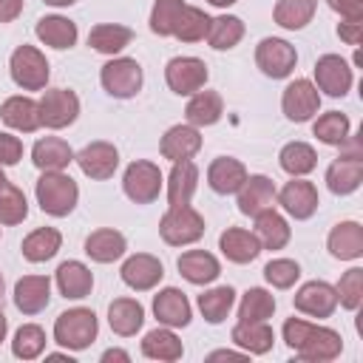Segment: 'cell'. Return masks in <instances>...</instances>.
I'll return each mask as SVG.
<instances>
[{
    "label": "cell",
    "mask_w": 363,
    "mask_h": 363,
    "mask_svg": "<svg viewBox=\"0 0 363 363\" xmlns=\"http://www.w3.org/2000/svg\"><path fill=\"white\" fill-rule=\"evenodd\" d=\"M284 340L295 352V357L306 363H329L340 354L343 340L329 326H315L303 318H286L284 323Z\"/></svg>",
    "instance_id": "1"
},
{
    "label": "cell",
    "mask_w": 363,
    "mask_h": 363,
    "mask_svg": "<svg viewBox=\"0 0 363 363\" xmlns=\"http://www.w3.org/2000/svg\"><path fill=\"white\" fill-rule=\"evenodd\" d=\"M34 193H37L40 210L48 213V216H57V218L68 216L77 207V199H79L77 182L62 170H43V176L37 179Z\"/></svg>",
    "instance_id": "2"
},
{
    "label": "cell",
    "mask_w": 363,
    "mask_h": 363,
    "mask_svg": "<svg viewBox=\"0 0 363 363\" xmlns=\"http://www.w3.org/2000/svg\"><path fill=\"white\" fill-rule=\"evenodd\" d=\"M96 332H99V323H96V315L85 306H77V309H68L57 318L54 323V340L71 352H82L88 349L94 340H96Z\"/></svg>",
    "instance_id": "3"
},
{
    "label": "cell",
    "mask_w": 363,
    "mask_h": 363,
    "mask_svg": "<svg viewBox=\"0 0 363 363\" xmlns=\"http://www.w3.org/2000/svg\"><path fill=\"white\" fill-rule=\"evenodd\" d=\"M159 233L164 238V244L170 247H184V244H193L204 235V218L199 210H193L190 204H179V207H170L162 221H159Z\"/></svg>",
    "instance_id": "4"
},
{
    "label": "cell",
    "mask_w": 363,
    "mask_h": 363,
    "mask_svg": "<svg viewBox=\"0 0 363 363\" xmlns=\"http://www.w3.org/2000/svg\"><path fill=\"white\" fill-rule=\"evenodd\" d=\"M162 182H164V179H162L159 164L145 162V159L130 162L128 170H125V176H122L125 196H128L130 201H136V204H150V201H156L159 193H162Z\"/></svg>",
    "instance_id": "5"
},
{
    "label": "cell",
    "mask_w": 363,
    "mask_h": 363,
    "mask_svg": "<svg viewBox=\"0 0 363 363\" xmlns=\"http://www.w3.org/2000/svg\"><path fill=\"white\" fill-rule=\"evenodd\" d=\"M11 79L23 88V91H43L48 82V62L43 57L40 48L34 45H20L11 54Z\"/></svg>",
    "instance_id": "6"
},
{
    "label": "cell",
    "mask_w": 363,
    "mask_h": 363,
    "mask_svg": "<svg viewBox=\"0 0 363 363\" xmlns=\"http://www.w3.org/2000/svg\"><path fill=\"white\" fill-rule=\"evenodd\" d=\"M102 88L116 99H130L142 88V65L130 57H116L102 65Z\"/></svg>",
    "instance_id": "7"
},
{
    "label": "cell",
    "mask_w": 363,
    "mask_h": 363,
    "mask_svg": "<svg viewBox=\"0 0 363 363\" xmlns=\"http://www.w3.org/2000/svg\"><path fill=\"white\" fill-rule=\"evenodd\" d=\"M40 122L51 130L68 128L79 116V96L68 88H51L40 96Z\"/></svg>",
    "instance_id": "8"
},
{
    "label": "cell",
    "mask_w": 363,
    "mask_h": 363,
    "mask_svg": "<svg viewBox=\"0 0 363 363\" xmlns=\"http://www.w3.org/2000/svg\"><path fill=\"white\" fill-rule=\"evenodd\" d=\"M255 62L267 77L284 79L292 74V68L298 62V51L292 43H286L281 37H264L255 48Z\"/></svg>",
    "instance_id": "9"
},
{
    "label": "cell",
    "mask_w": 363,
    "mask_h": 363,
    "mask_svg": "<svg viewBox=\"0 0 363 363\" xmlns=\"http://www.w3.org/2000/svg\"><path fill=\"white\" fill-rule=\"evenodd\" d=\"M167 88L179 96H193L207 82V65L199 57H173L164 68Z\"/></svg>",
    "instance_id": "10"
},
{
    "label": "cell",
    "mask_w": 363,
    "mask_h": 363,
    "mask_svg": "<svg viewBox=\"0 0 363 363\" xmlns=\"http://www.w3.org/2000/svg\"><path fill=\"white\" fill-rule=\"evenodd\" d=\"M275 199H278V204H281L292 218H298V221L315 216V210H318V204H320L318 187H315L312 182L301 179V176H292V182H286L281 190H275Z\"/></svg>",
    "instance_id": "11"
},
{
    "label": "cell",
    "mask_w": 363,
    "mask_h": 363,
    "mask_svg": "<svg viewBox=\"0 0 363 363\" xmlns=\"http://www.w3.org/2000/svg\"><path fill=\"white\" fill-rule=\"evenodd\" d=\"M281 108L292 122H309L320 108V94L309 79H295L284 88Z\"/></svg>",
    "instance_id": "12"
},
{
    "label": "cell",
    "mask_w": 363,
    "mask_h": 363,
    "mask_svg": "<svg viewBox=\"0 0 363 363\" xmlns=\"http://www.w3.org/2000/svg\"><path fill=\"white\" fill-rule=\"evenodd\" d=\"M292 303H295L298 312H303L309 318H329L337 309V292L326 281H306L295 292Z\"/></svg>",
    "instance_id": "13"
},
{
    "label": "cell",
    "mask_w": 363,
    "mask_h": 363,
    "mask_svg": "<svg viewBox=\"0 0 363 363\" xmlns=\"http://www.w3.org/2000/svg\"><path fill=\"white\" fill-rule=\"evenodd\" d=\"M74 162L79 164V170L88 176V179H96V182H105L116 173V164H119V153L111 142H91L85 145Z\"/></svg>",
    "instance_id": "14"
},
{
    "label": "cell",
    "mask_w": 363,
    "mask_h": 363,
    "mask_svg": "<svg viewBox=\"0 0 363 363\" xmlns=\"http://www.w3.org/2000/svg\"><path fill=\"white\" fill-rule=\"evenodd\" d=\"M315 88L329 96H343L352 88V68L337 54H323L315 62Z\"/></svg>",
    "instance_id": "15"
},
{
    "label": "cell",
    "mask_w": 363,
    "mask_h": 363,
    "mask_svg": "<svg viewBox=\"0 0 363 363\" xmlns=\"http://www.w3.org/2000/svg\"><path fill=\"white\" fill-rule=\"evenodd\" d=\"M363 182V153H340L326 170V187L335 196H349Z\"/></svg>",
    "instance_id": "16"
},
{
    "label": "cell",
    "mask_w": 363,
    "mask_h": 363,
    "mask_svg": "<svg viewBox=\"0 0 363 363\" xmlns=\"http://www.w3.org/2000/svg\"><path fill=\"white\" fill-rule=\"evenodd\" d=\"M119 275H122V281H125L130 289L147 292V289H153V286L164 278V267H162V261H159L156 255L136 252V255H130V258L122 264Z\"/></svg>",
    "instance_id": "17"
},
{
    "label": "cell",
    "mask_w": 363,
    "mask_h": 363,
    "mask_svg": "<svg viewBox=\"0 0 363 363\" xmlns=\"http://www.w3.org/2000/svg\"><path fill=\"white\" fill-rule=\"evenodd\" d=\"M153 315L159 323L170 326V329H179V326H187L190 323V301L182 289L176 286H164L159 295H153Z\"/></svg>",
    "instance_id": "18"
},
{
    "label": "cell",
    "mask_w": 363,
    "mask_h": 363,
    "mask_svg": "<svg viewBox=\"0 0 363 363\" xmlns=\"http://www.w3.org/2000/svg\"><path fill=\"white\" fill-rule=\"evenodd\" d=\"M51 301V281L45 275H23L14 284V306L23 315H37Z\"/></svg>",
    "instance_id": "19"
},
{
    "label": "cell",
    "mask_w": 363,
    "mask_h": 363,
    "mask_svg": "<svg viewBox=\"0 0 363 363\" xmlns=\"http://www.w3.org/2000/svg\"><path fill=\"white\" fill-rule=\"evenodd\" d=\"M255 238H258V244H261V250H284L286 244H289V224H286V218L278 213V210H272V207H264V210H258L255 216Z\"/></svg>",
    "instance_id": "20"
},
{
    "label": "cell",
    "mask_w": 363,
    "mask_h": 363,
    "mask_svg": "<svg viewBox=\"0 0 363 363\" xmlns=\"http://www.w3.org/2000/svg\"><path fill=\"white\" fill-rule=\"evenodd\" d=\"M182 278H187L190 284L196 286H204V284H213L218 275H221V264L213 252H204V250H187L179 255L176 261Z\"/></svg>",
    "instance_id": "21"
},
{
    "label": "cell",
    "mask_w": 363,
    "mask_h": 363,
    "mask_svg": "<svg viewBox=\"0 0 363 363\" xmlns=\"http://www.w3.org/2000/svg\"><path fill=\"white\" fill-rule=\"evenodd\" d=\"M162 156L170 162H184L193 159L201 150V133L193 125H173L164 136H162Z\"/></svg>",
    "instance_id": "22"
},
{
    "label": "cell",
    "mask_w": 363,
    "mask_h": 363,
    "mask_svg": "<svg viewBox=\"0 0 363 363\" xmlns=\"http://www.w3.org/2000/svg\"><path fill=\"white\" fill-rule=\"evenodd\" d=\"M233 343L247 354H267L275 343V332L267 320H238L233 326Z\"/></svg>",
    "instance_id": "23"
},
{
    "label": "cell",
    "mask_w": 363,
    "mask_h": 363,
    "mask_svg": "<svg viewBox=\"0 0 363 363\" xmlns=\"http://www.w3.org/2000/svg\"><path fill=\"white\" fill-rule=\"evenodd\" d=\"M244 179H247V167L238 159H233V156H218L207 167V184L216 193H221V196L238 193V187L244 184Z\"/></svg>",
    "instance_id": "24"
},
{
    "label": "cell",
    "mask_w": 363,
    "mask_h": 363,
    "mask_svg": "<svg viewBox=\"0 0 363 363\" xmlns=\"http://www.w3.org/2000/svg\"><path fill=\"white\" fill-rule=\"evenodd\" d=\"M272 201H275V184L269 176H261V173L247 176L244 184L238 187V210L244 216H255L258 210L272 207Z\"/></svg>",
    "instance_id": "25"
},
{
    "label": "cell",
    "mask_w": 363,
    "mask_h": 363,
    "mask_svg": "<svg viewBox=\"0 0 363 363\" xmlns=\"http://www.w3.org/2000/svg\"><path fill=\"white\" fill-rule=\"evenodd\" d=\"M0 116L11 130H20V133H34L43 125L40 105L31 96H9L0 108Z\"/></svg>",
    "instance_id": "26"
},
{
    "label": "cell",
    "mask_w": 363,
    "mask_h": 363,
    "mask_svg": "<svg viewBox=\"0 0 363 363\" xmlns=\"http://www.w3.org/2000/svg\"><path fill=\"white\" fill-rule=\"evenodd\" d=\"M326 247L340 261H357L363 255V227L357 221H340V224H335L332 233H329Z\"/></svg>",
    "instance_id": "27"
},
{
    "label": "cell",
    "mask_w": 363,
    "mask_h": 363,
    "mask_svg": "<svg viewBox=\"0 0 363 363\" xmlns=\"http://www.w3.org/2000/svg\"><path fill=\"white\" fill-rule=\"evenodd\" d=\"M128 250V241L119 230H111V227H102V230H94L88 238H85V252L91 261L96 264H111V261H119Z\"/></svg>",
    "instance_id": "28"
},
{
    "label": "cell",
    "mask_w": 363,
    "mask_h": 363,
    "mask_svg": "<svg viewBox=\"0 0 363 363\" xmlns=\"http://www.w3.org/2000/svg\"><path fill=\"white\" fill-rule=\"evenodd\" d=\"M218 250L227 255V261L233 264H250L258 258L261 252V244L255 238V233L250 230H241V227H227L218 238Z\"/></svg>",
    "instance_id": "29"
},
{
    "label": "cell",
    "mask_w": 363,
    "mask_h": 363,
    "mask_svg": "<svg viewBox=\"0 0 363 363\" xmlns=\"http://www.w3.org/2000/svg\"><path fill=\"white\" fill-rule=\"evenodd\" d=\"M54 278H57L60 295L74 298V301L91 295V289H94V275H91V269L82 261H62L57 267V275Z\"/></svg>",
    "instance_id": "30"
},
{
    "label": "cell",
    "mask_w": 363,
    "mask_h": 363,
    "mask_svg": "<svg viewBox=\"0 0 363 363\" xmlns=\"http://www.w3.org/2000/svg\"><path fill=\"white\" fill-rule=\"evenodd\" d=\"M108 323H111V329H113L116 335L130 337V335H136V332L142 329V323H145V306H142L136 298H116V301H111V306H108Z\"/></svg>",
    "instance_id": "31"
},
{
    "label": "cell",
    "mask_w": 363,
    "mask_h": 363,
    "mask_svg": "<svg viewBox=\"0 0 363 363\" xmlns=\"http://www.w3.org/2000/svg\"><path fill=\"white\" fill-rule=\"evenodd\" d=\"M221 113H224V99L216 91H196L184 108L187 125L193 128H210L221 119Z\"/></svg>",
    "instance_id": "32"
},
{
    "label": "cell",
    "mask_w": 363,
    "mask_h": 363,
    "mask_svg": "<svg viewBox=\"0 0 363 363\" xmlns=\"http://www.w3.org/2000/svg\"><path fill=\"white\" fill-rule=\"evenodd\" d=\"M196 187H199V167L190 159L173 162V170L167 176V201H170V207L190 204Z\"/></svg>",
    "instance_id": "33"
},
{
    "label": "cell",
    "mask_w": 363,
    "mask_h": 363,
    "mask_svg": "<svg viewBox=\"0 0 363 363\" xmlns=\"http://www.w3.org/2000/svg\"><path fill=\"white\" fill-rule=\"evenodd\" d=\"M31 162L40 170H65L74 162V150L60 136H45L31 147Z\"/></svg>",
    "instance_id": "34"
},
{
    "label": "cell",
    "mask_w": 363,
    "mask_h": 363,
    "mask_svg": "<svg viewBox=\"0 0 363 363\" xmlns=\"http://www.w3.org/2000/svg\"><path fill=\"white\" fill-rule=\"evenodd\" d=\"M37 37L45 43V45H51V48H71L74 43H77V37H79V31H77V23L74 20H68V17H60V14H51V17H43V20H37Z\"/></svg>",
    "instance_id": "35"
},
{
    "label": "cell",
    "mask_w": 363,
    "mask_h": 363,
    "mask_svg": "<svg viewBox=\"0 0 363 363\" xmlns=\"http://www.w3.org/2000/svg\"><path fill=\"white\" fill-rule=\"evenodd\" d=\"M130 40H133V31L128 26H119V23H99L88 34V45L99 54H108V57L119 54L125 45H130Z\"/></svg>",
    "instance_id": "36"
},
{
    "label": "cell",
    "mask_w": 363,
    "mask_h": 363,
    "mask_svg": "<svg viewBox=\"0 0 363 363\" xmlns=\"http://www.w3.org/2000/svg\"><path fill=\"white\" fill-rule=\"evenodd\" d=\"M60 244H62L60 230H54V227H37L34 233H28V235L23 238V247H20V250H23V255H26V261L43 264V261H48V258L57 255Z\"/></svg>",
    "instance_id": "37"
},
{
    "label": "cell",
    "mask_w": 363,
    "mask_h": 363,
    "mask_svg": "<svg viewBox=\"0 0 363 363\" xmlns=\"http://www.w3.org/2000/svg\"><path fill=\"white\" fill-rule=\"evenodd\" d=\"M142 354L150 357V360H162V363H173L184 354V346L182 340L173 335V329H153L145 335L142 340Z\"/></svg>",
    "instance_id": "38"
},
{
    "label": "cell",
    "mask_w": 363,
    "mask_h": 363,
    "mask_svg": "<svg viewBox=\"0 0 363 363\" xmlns=\"http://www.w3.org/2000/svg\"><path fill=\"white\" fill-rule=\"evenodd\" d=\"M244 37V23L241 17L235 14H221V17H213L210 20V28H207V43L216 48V51H230L241 43Z\"/></svg>",
    "instance_id": "39"
},
{
    "label": "cell",
    "mask_w": 363,
    "mask_h": 363,
    "mask_svg": "<svg viewBox=\"0 0 363 363\" xmlns=\"http://www.w3.org/2000/svg\"><path fill=\"white\" fill-rule=\"evenodd\" d=\"M315 9H318V0H278L272 17L281 28L298 31L315 17Z\"/></svg>",
    "instance_id": "40"
},
{
    "label": "cell",
    "mask_w": 363,
    "mask_h": 363,
    "mask_svg": "<svg viewBox=\"0 0 363 363\" xmlns=\"http://www.w3.org/2000/svg\"><path fill=\"white\" fill-rule=\"evenodd\" d=\"M278 162H281V167H284L289 176H306V173L315 170L318 153H315V147L306 145V142H289V145L281 147Z\"/></svg>",
    "instance_id": "41"
},
{
    "label": "cell",
    "mask_w": 363,
    "mask_h": 363,
    "mask_svg": "<svg viewBox=\"0 0 363 363\" xmlns=\"http://www.w3.org/2000/svg\"><path fill=\"white\" fill-rule=\"evenodd\" d=\"M207 28H210V17H207L201 9L184 3V9H182L179 17H176L173 37L182 40V43H199V40L207 37Z\"/></svg>",
    "instance_id": "42"
},
{
    "label": "cell",
    "mask_w": 363,
    "mask_h": 363,
    "mask_svg": "<svg viewBox=\"0 0 363 363\" xmlns=\"http://www.w3.org/2000/svg\"><path fill=\"white\" fill-rule=\"evenodd\" d=\"M233 303H235V289L233 286H213V289L199 295V309H201L207 323H221L230 315Z\"/></svg>",
    "instance_id": "43"
},
{
    "label": "cell",
    "mask_w": 363,
    "mask_h": 363,
    "mask_svg": "<svg viewBox=\"0 0 363 363\" xmlns=\"http://www.w3.org/2000/svg\"><path fill=\"white\" fill-rule=\"evenodd\" d=\"M349 130H352V122H349V116L340 113V111H329V113L318 116V122L312 125V133H315L323 145H335V147H340V145L346 142Z\"/></svg>",
    "instance_id": "44"
},
{
    "label": "cell",
    "mask_w": 363,
    "mask_h": 363,
    "mask_svg": "<svg viewBox=\"0 0 363 363\" xmlns=\"http://www.w3.org/2000/svg\"><path fill=\"white\" fill-rule=\"evenodd\" d=\"M275 312V298L272 292L261 289V286H252L241 295V303H238V320H267L272 318Z\"/></svg>",
    "instance_id": "45"
},
{
    "label": "cell",
    "mask_w": 363,
    "mask_h": 363,
    "mask_svg": "<svg viewBox=\"0 0 363 363\" xmlns=\"http://www.w3.org/2000/svg\"><path fill=\"white\" fill-rule=\"evenodd\" d=\"M43 349H45V332H43V326H37V323H23V326L14 332V340H11L14 357H20V360H34V357L43 354Z\"/></svg>",
    "instance_id": "46"
},
{
    "label": "cell",
    "mask_w": 363,
    "mask_h": 363,
    "mask_svg": "<svg viewBox=\"0 0 363 363\" xmlns=\"http://www.w3.org/2000/svg\"><path fill=\"white\" fill-rule=\"evenodd\" d=\"M335 292H337V303L343 309H349V312L360 309V303H363V269L352 267L349 272H343Z\"/></svg>",
    "instance_id": "47"
},
{
    "label": "cell",
    "mask_w": 363,
    "mask_h": 363,
    "mask_svg": "<svg viewBox=\"0 0 363 363\" xmlns=\"http://www.w3.org/2000/svg\"><path fill=\"white\" fill-rule=\"evenodd\" d=\"M28 216V204L20 187L6 182L0 187V224H20Z\"/></svg>",
    "instance_id": "48"
},
{
    "label": "cell",
    "mask_w": 363,
    "mask_h": 363,
    "mask_svg": "<svg viewBox=\"0 0 363 363\" xmlns=\"http://www.w3.org/2000/svg\"><path fill=\"white\" fill-rule=\"evenodd\" d=\"M182 9H184V0H156L150 11V31L159 37H173V26Z\"/></svg>",
    "instance_id": "49"
},
{
    "label": "cell",
    "mask_w": 363,
    "mask_h": 363,
    "mask_svg": "<svg viewBox=\"0 0 363 363\" xmlns=\"http://www.w3.org/2000/svg\"><path fill=\"white\" fill-rule=\"evenodd\" d=\"M264 278H267V284L275 286V289H289V286L301 278V267H298V261H292V258H272V261L264 267Z\"/></svg>",
    "instance_id": "50"
},
{
    "label": "cell",
    "mask_w": 363,
    "mask_h": 363,
    "mask_svg": "<svg viewBox=\"0 0 363 363\" xmlns=\"http://www.w3.org/2000/svg\"><path fill=\"white\" fill-rule=\"evenodd\" d=\"M23 156V142L11 133H3L0 130V167H9V164H17Z\"/></svg>",
    "instance_id": "51"
},
{
    "label": "cell",
    "mask_w": 363,
    "mask_h": 363,
    "mask_svg": "<svg viewBox=\"0 0 363 363\" xmlns=\"http://www.w3.org/2000/svg\"><path fill=\"white\" fill-rule=\"evenodd\" d=\"M332 11L346 20H363V0H326Z\"/></svg>",
    "instance_id": "52"
},
{
    "label": "cell",
    "mask_w": 363,
    "mask_h": 363,
    "mask_svg": "<svg viewBox=\"0 0 363 363\" xmlns=\"http://www.w3.org/2000/svg\"><path fill=\"white\" fill-rule=\"evenodd\" d=\"M360 28H363V23L360 20H343L340 26H337V34H340V40H346L349 45H360Z\"/></svg>",
    "instance_id": "53"
},
{
    "label": "cell",
    "mask_w": 363,
    "mask_h": 363,
    "mask_svg": "<svg viewBox=\"0 0 363 363\" xmlns=\"http://www.w3.org/2000/svg\"><path fill=\"white\" fill-rule=\"evenodd\" d=\"M23 11V0H0V23L17 20Z\"/></svg>",
    "instance_id": "54"
},
{
    "label": "cell",
    "mask_w": 363,
    "mask_h": 363,
    "mask_svg": "<svg viewBox=\"0 0 363 363\" xmlns=\"http://www.w3.org/2000/svg\"><path fill=\"white\" fill-rule=\"evenodd\" d=\"M207 360H247V352H230V349H218V352H210Z\"/></svg>",
    "instance_id": "55"
},
{
    "label": "cell",
    "mask_w": 363,
    "mask_h": 363,
    "mask_svg": "<svg viewBox=\"0 0 363 363\" xmlns=\"http://www.w3.org/2000/svg\"><path fill=\"white\" fill-rule=\"evenodd\" d=\"M113 360L128 363V360H130V354H128V352H122V349H108V352L102 354V363H113Z\"/></svg>",
    "instance_id": "56"
},
{
    "label": "cell",
    "mask_w": 363,
    "mask_h": 363,
    "mask_svg": "<svg viewBox=\"0 0 363 363\" xmlns=\"http://www.w3.org/2000/svg\"><path fill=\"white\" fill-rule=\"evenodd\" d=\"M6 329H9V320H6V315H3V309H0V343L6 340Z\"/></svg>",
    "instance_id": "57"
},
{
    "label": "cell",
    "mask_w": 363,
    "mask_h": 363,
    "mask_svg": "<svg viewBox=\"0 0 363 363\" xmlns=\"http://www.w3.org/2000/svg\"><path fill=\"white\" fill-rule=\"evenodd\" d=\"M48 6H57V9H62V6H74L77 0H45Z\"/></svg>",
    "instance_id": "58"
},
{
    "label": "cell",
    "mask_w": 363,
    "mask_h": 363,
    "mask_svg": "<svg viewBox=\"0 0 363 363\" xmlns=\"http://www.w3.org/2000/svg\"><path fill=\"white\" fill-rule=\"evenodd\" d=\"M210 6H218V9H227V6H233V3H238V0H207Z\"/></svg>",
    "instance_id": "59"
},
{
    "label": "cell",
    "mask_w": 363,
    "mask_h": 363,
    "mask_svg": "<svg viewBox=\"0 0 363 363\" xmlns=\"http://www.w3.org/2000/svg\"><path fill=\"white\" fill-rule=\"evenodd\" d=\"M6 182H9V179H6V173H3V167H0V187H3Z\"/></svg>",
    "instance_id": "60"
},
{
    "label": "cell",
    "mask_w": 363,
    "mask_h": 363,
    "mask_svg": "<svg viewBox=\"0 0 363 363\" xmlns=\"http://www.w3.org/2000/svg\"><path fill=\"white\" fill-rule=\"evenodd\" d=\"M0 306H3V275H0Z\"/></svg>",
    "instance_id": "61"
}]
</instances>
